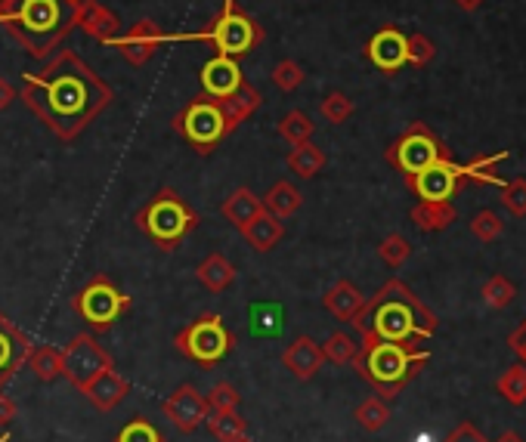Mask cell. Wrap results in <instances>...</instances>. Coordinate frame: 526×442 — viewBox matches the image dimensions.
<instances>
[{"label": "cell", "mask_w": 526, "mask_h": 442, "mask_svg": "<svg viewBox=\"0 0 526 442\" xmlns=\"http://www.w3.org/2000/svg\"><path fill=\"white\" fill-rule=\"evenodd\" d=\"M22 102L59 140H75L112 102V87L72 50H62L41 72H22Z\"/></svg>", "instance_id": "1"}, {"label": "cell", "mask_w": 526, "mask_h": 442, "mask_svg": "<svg viewBox=\"0 0 526 442\" xmlns=\"http://www.w3.org/2000/svg\"><path fill=\"white\" fill-rule=\"evenodd\" d=\"M319 112H322V118H325L328 124H344V121L353 115V102H350V96H344L341 90H335V93H328V96L322 99Z\"/></svg>", "instance_id": "39"}, {"label": "cell", "mask_w": 526, "mask_h": 442, "mask_svg": "<svg viewBox=\"0 0 526 442\" xmlns=\"http://www.w3.org/2000/svg\"><path fill=\"white\" fill-rule=\"evenodd\" d=\"M446 158H449L446 146L437 140L434 130L421 121H415L400 140L387 149V164L397 167L403 177H412V174H418V170L431 167L437 161H446Z\"/></svg>", "instance_id": "9"}, {"label": "cell", "mask_w": 526, "mask_h": 442, "mask_svg": "<svg viewBox=\"0 0 526 442\" xmlns=\"http://www.w3.org/2000/svg\"><path fill=\"white\" fill-rule=\"evenodd\" d=\"M195 279H199L208 291L220 294V291H226L229 285L236 282V266L229 263L223 254H208L199 263V269H195Z\"/></svg>", "instance_id": "24"}, {"label": "cell", "mask_w": 526, "mask_h": 442, "mask_svg": "<svg viewBox=\"0 0 526 442\" xmlns=\"http://www.w3.org/2000/svg\"><path fill=\"white\" fill-rule=\"evenodd\" d=\"M161 412L180 433H192L208 421L211 408H208V399L192 384H180L168 399L161 402Z\"/></svg>", "instance_id": "13"}, {"label": "cell", "mask_w": 526, "mask_h": 442, "mask_svg": "<svg viewBox=\"0 0 526 442\" xmlns=\"http://www.w3.org/2000/svg\"><path fill=\"white\" fill-rule=\"evenodd\" d=\"M285 161L291 167V174H298L301 180H313L325 167V152L310 140V143H301V146H291Z\"/></svg>", "instance_id": "28"}, {"label": "cell", "mask_w": 526, "mask_h": 442, "mask_svg": "<svg viewBox=\"0 0 526 442\" xmlns=\"http://www.w3.org/2000/svg\"><path fill=\"white\" fill-rule=\"evenodd\" d=\"M496 442H523L517 433H502V439H496Z\"/></svg>", "instance_id": "51"}, {"label": "cell", "mask_w": 526, "mask_h": 442, "mask_svg": "<svg viewBox=\"0 0 526 442\" xmlns=\"http://www.w3.org/2000/svg\"><path fill=\"white\" fill-rule=\"evenodd\" d=\"M251 328L263 337H273L282 331V306L279 303H254L248 310Z\"/></svg>", "instance_id": "32"}, {"label": "cell", "mask_w": 526, "mask_h": 442, "mask_svg": "<svg viewBox=\"0 0 526 442\" xmlns=\"http://www.w3.org/2000/svg\"><path fill=\"white\" fill-rule=\"evenodd\" d=\"M137 229L161 251H174L183 238L199 226V214L189 208V201L177 189H158L155 198L137 211Z\"/></svg>", "instance_id": "5"}, {"label": "cell", "mask_w": 526, "mask_h": 442, "mask_svg": "<svg viewBox=\"0 0 526 442\" xmlns=\"http://www.w3.org/2000/svg\"><path fill=\"white\" fill-rule=\"evenodd\" d=\"M13 99H16V87L0 78V112H7L13 106Z\"/></svg>", "instance_id": "49"}, {"label": "cell", "mask_w": 526, "mask_h": 442, "mask_svg": "<svg viewBox=\"0 0 526 442\" xmlns=\"http://www.w3.org/2000/svg\"><path fill=\"white\" fill-rule=\"evenodd\" d=\"M233 442H254V439H251V436L245 433V436H239V439H233Z\"/></svg>", "instance_id": "52"}, {"label": "cell", "mask_w": 526, "mask_h": 442, "mask_svg": "<svg viewBox=\"0 0 526 442\" xmlns=\"http://www.w3.org/2000/svg\"><path fill=\"white\" fill-rule=\"evenodd\" d=\"M217 102H220V112H223L226 133H236V130L263 106V96H260V90H254L251 84H242L236 93H229L226 99H217Z\"/></svg>", "instance_id": "20"}, {"label": "cell", "mask_w": 526, "mask_h": 442, "mask_svg": "<svg viewBox=\"0 0 526 442\" xmlns=\"http://www.w3.org/2000/svg\"><path fill=\"white\" fill-rule=\"evenodd\" d=\"M72 310L93 328V331H109L127 310L130 297L109 279V276H93L72 300Z\"/></svg>", "instance_id": "8"}, {"label": "cell", "mask_w": 526, "mask_h": 442, "mask_svg": "<svg viewBox=\"0 0 526 442\" xmlns=\"http://www.w3.org/2000/svg\"><path fill=\"white\" fill-rule=\"evenodd\" d=\"M205 424L220 442H233V439L245 436V421L236 412H211Z\"/></svg>", "instance_id": "36"}, {"label": "cell", "mask_w": 526, "mask_h": 442, "mask_svg": "<svg viewBox=\"0 0 526 442\" xmlns=\"http://www.w3.org/2000/svg\"><path fill=\"white\" fill-rule=\"evenodd\" d=\"M81 393L93 402V408H100V412H112V408L130 393V384L121 378L115 368H109V371L100 374V378H93Z\"/></svg>", "instance_id": "21"}, {"label": "cell", "mask_w": 526, "mask_h": 442, "mask_svg": "<svg viewBox=\"0 0 526 442\" xmlns=\"http://www.w3.org/2000/svg\"><path fill=\"white\" fill-rule=\"evenodd\" d=\"M508 347L520 356V362L526 365V319L517 325V331H511V337H508Z\"/></svg>", "instance_id": "47"}, {"label": "cell", "mask_w": 526, "mask_h": 442, "mask_svg": "<svg viewBox=\"0 0 526 442\" xmlns=\"http://www.w3.org/2000/svg\"><path fill=\"white\" fill-rule=\"evenodd\" d=\"M72 4H81V0H72Z\"/></svg>", "instance_id": "53"}, {"label": "cell", "mask_w": 526, "mask_h": 442, "mask_svg": "<svg viewBox=\"0 0 526 442\" xmlns=\"http://www.w3.org/2000/svg\"><path fill=\"white\" fill-rule=\"evenodd\" d=\"M28 368L38 374V381L53 384L56 378H62V365H59V350L53 347H35L28 356Z\"/></svg>", "instance_id": "34"}, {"label": "cell", "mask_w": 526, "mask_h": 442, "mask_svg": "<svg viewBox=\"0 0 526 442\" xmlns=\"http://www.w3.org/2000/svg\"><path fill=\"white\" fill-rule=\"evenodd\" d=\"M455 7L465 10V13H474L477 7H483V0H455Z\"/></svg>", "instance_id": "50"}, {"label": "cell", "mask_w": 526, "mask_h": 442, "mask_svg": "<svg viewBox=\"0 0 526 442\" xmlns=\"http://www.w3.org/2000/svg\"><path fill=\"white\" fill-rule=\"evenodd\" d=\"M208 399V408L211 412H236L239 408V402H242V396H239V390L233 387V384H214V390L205 396Z\"/></svg>", "instance_id": "42"}, {"label": "cell", "mask_w": 526, "mask_h": 442, "mask_svg": "<svg viewBox=\"0 0 526 442\" xmlns=\"http://www.w3.org/2000/svg\"><path fill=\"white\" fill-rule=\"evenodd\" d=\"M508 158V152H496V155H480L471 164H462V180H474L483 186H505V180L499 177V164Z\"/></svg>", "instance_id": "29"}, {"label": "cell", "mask_w": 526, "mask_h": 442, "mask_svg": "<svg viewBox=\"0 0 526 442\" xmlns=\"http://www.w3.org/2000/svg\"><path fill=\"white\" fill-rule=\"evenodd\" d=\"M363 303H366V297L359 294V288L353 282H347V279L335 282L332 288L325 291V297H322L325 310L332 313L335 319H341V322H353L356 313L363 310Z\"/></svg>", "instance_id": "22"}, {"label": "cell", "mask_w": 526, "mask_h": 442, "mask_svg": "<svg viewBox=\"0 0 526 442\" xmlns=\"http://www.w3.org/2000/svg\"><path fill=\"white\" fill-rule=\"evenodd\" d=\"M174 130H180L186 140L195 146V152L211 155L217 149V143L226 136V124H223V112L220 102L199 96L192 99L189 106L174 118Z\"/></svg>", "instance_id": "10"}, {"label": "cell", "mask_w": 526, "mask_h": 442, "mask_svg": "<svg viewBox=\"0 0 526 442\" xmlns=\"http://www.w3.org/2000/svg\"><path fill=\"white\" fill-rule=\"evenodd\" d=\"M263 201V211L267 214H273V217H279V220H285V217H291V214H298L301 211V192L294 189L288 180H279L276 186H270V192L260 198Z\"/></svg>", "instance_id": "27"}, {"label": "cell", "mask_w": 526, "mask_h": 442, "mask_svg": "<svg viewBox=\"0 0 526 442\" xmlns=\"http://www.w3.org/2000/svg\"><path fill=\"white\" fill-rule=\"evenodd\" d=\"M282 362H285V368H288L298 381H313V378H316V371L325 365L322 344H316L313 337L304 334V337L291 340V344L285 347Z\"/></svg>", "instance_id": "19"}, {"label": "cell", "mask_w": 526, "mask_h": 442, "mask_svg": "<svg viewBox=\"0 0 526 442\" xmlns=\"http://www.w3.org/2000/svg\"><path fill=\"white\" fill-rule=\"evenodd\" d=\"M199 81H202V96L208 99H226L229 93H236L245 84L239 62L233 56H220V53L202 65Z\"/></svg>", "instance_id": "17"}, {"label": "cell", "mask_w": 526, "mask_h": 442, "mask_svg": "<svg viewBox=\"0 0 526 442\" xmlns=\"http://www.w3.org/2000/svg\"><path fill=\"white\" fill-rule=\"evenodd\" d=\"M502 229H505L502 217H499L496 211H489V208L480 211V214L471 220V232L480 238V242H486V245H489V242H496V238L502 235Z\"/></svg>", "instance_id": "41"}, {"label": "cell", "mask_w": 526, "mask_h": 442, "mask_svg": "<svg viewBox=\"0 0 526 442\" xmlns=\"http://www.w3.org/2000/svg\"><path fill=\"white\" fill-rule=\"evenodd\" d=\"M59 365H62V378L78 390H84L93 378H100L103 371L115 368L112 356L100 347V340L93 334L72 337L69 344L59 350Z\"/></svg>", "instance_id": "11"}, {"label": "cell", "mask_w": 526, "mask_h": 442, "mask_svg": "<svg viewBox=\"0 0 526 442\" xmlns=\"http://www.w3.org/2000/svg\"><path fill=\"white\" fill-rule=\"evenodd\" d=\"M31 350H35L31 337L0 313V393H4V387L16 378V371L28 362Z\"/></svg>", "instance_id": "15"}, {"label": "cell", "mask_w": 526, "mask_h": 442, "mask_svg": "<svg viewBox=\"0 0 526 442\" xmlns=\"http://www.w3.org/2000/svg\"><path fill=\"white\" fill-rule=\"evenodd\" d=\"M313 130H316L313 118H310L307 112H301V109L288 112V115L279 121V133H282V140H285L288 146L310 143V140H313Z\"/></svg>", "instance_id": "30"}, {"label": "cell", "mask_w": 526, "mask_h": 442, "mask_svg": "<svg viewBox=\"0 0 526 442\" xmlns=\"http://www.w3.org/2000/svg\"><path fill=\"white\" fill-rule=\"evenodd\" d=\"M496 390L502 393L505 402L511 405H526V365L517 362L502 371V378L496 381Z\"/></svg>", "instance_id": "31"}, {"label": "cell", "mask_w": 526, "mask_h": 442, "mask_svg": "<svg viewBox=\"0 0 526 442\" xmlns=\"http://www.w3.org/2000/svg\"><path fill=\"white\" fill-rule=\"evenodd\" d=\"M406 50H409V65H415V68H424L427 62L437 56V47H434L431 38H427V34H409Z\"/></svg>", "instance_id": "45"}, {"label": "cell", "mask_w": 526, "mask_h": 442, "mask_svg": "<svg viewBox=\"0 0 526 442\" xmlns=\"http://www.w3.org/2000/svg\"><path fill=\"white\" fill-rule=\"evenodd\" d=\"M517 297V288L511 279L505 276H492L486 285H483V300L492 306V310H505V306H511V300Z\"/></svg>", "instance_id": "37"}, {"label": "cell", "mask_w": 526, "mask_h": 442, "mask_svg": "<svg viewBox=\"0 0 526 442\" xmlns=\"http://www.w3.org/2000/svg\"><path fill=\"white\" fill-rule=\"evenodd\" d=\"M356 353H359V344H356L350 334H344V331H335L322 344V356L328 362H335V365H350L356 359Z\"/></svg>", "instance_id": "35"}, {"label": "cell", "mask_w": 526, "mask_h": 442, "mask_svg": "<svg viewBox=\"0 0 526 442\" xmlns=\"http://www.w3.org/2000/svg\"><path fill=\"white\" fill-rule=\"evenodd\" d=\"M75 7L72 0H0V25L41 59L75 28Z\"/></svg>", "instance_id": "3"}, {"label": "cell", "mask_w": 526, "mask_h": 442, "mask_svg": "<svg viewBox=\"0 0 526 442\" xmlns=\"http://www.w3.org/2000/svg\"><path fill=\"white\" fill-rule=\"evenodd\" d=\"M406 186L418 201H449L458 189L465 186L462 180V164H455L452 158L437 161L431 167L418 170V174L406 177Z\"/></svg>", "instance_id": "12"}, {"label": "cell", "mask_w": 526, "mask_h": 442, "mask_svg": "<svg viewBox=\"0 0 526 442\" xmlns=\"http://www.w3.org/2000/svg\"><path fill=\"white\" fill-rule=\"evenodd\" d=\"M164 44H168V34L161 31L158 22L152 19H140L137 25H130L127 34L112 41V47L130 62V65H146Z\"/></svg>", "instance_id": "14"}, {"label": "cell", "mask_w": 526, "mask_h": 442, "mask_svg": "<svg viewBox=\"0 0 526 442\" xmlns=\"http://www.w3.org/2000/svg\"><path fill=\"white\" fill-rule=\"evenodd\" d=\"M168 41H202V44H211L220 56L239 59L263 41V28L239 10L236 0H226L223 13L208 28L189 31V34H171Z\"/></svg>", "instance_id": "6"}, {"label": "cell", "mask_w": 526, "mask_h": 442, "mask_svg": "<svg viewBox=\"0 0 526 442\" xmlns=\"http://www.w3.org/2000/svg\"><path fill=\"white\" fill-rule=\"evenodd\" d=\"M412 223L421 232H443L455 223V208L449 201H418L412 208Z\"/></svg>", "instance_id": "25"}, {"label": "cell", "mask_w": 526, "mask_h": 442, "mask_svg": "<svg viewBox=\"0 0 526 442\" xmlns=\"http://www.w3.org/2000/svg\"><path fill=\"white\" fill-rule=\"evenodd\" d=\"M427 362H431V353L421 347H403L390 344V340L363 337L359 353L350 365L381 399H393L418 378V371Z\"/></svg>", "instance_id": "4"}, {"label": "cell", "mask_w": 526, "mask_h": 442, "mask_svg": "<svg viewBox=\"0 0 526 442\" xmlns=\"http://www.w3.org/2000/svg\"><path fill=\"white\" fill-rule=\"evenodd\" d=\"M273 84H276L279 90H285V93L298 90V87L304 84V68H301L298 62H294V59L276 62V68H273Z\"/></svg>", "instance_id": "40"}, {"label": "cell", "mask_w": 526, "mask_h": 442, "mask_svg": "<svg viewBox=\"0 0 526 442\" xmlns=\"http://www.w3.org/2000/svg\"><path fill=\"white\" fill-rule=\"evenodd\" d=\"M75 25L100 44H112L121 31V19L100 0H81L75 7Z\"/></svg>", "instance_id": "18"}, {"label": "cell", "mask_w": 526, "mask_h": 442, "mask_svg": "<svg viewBox=\"0 0 526 442\" xmlns=\"http://www.w3.org/2000/svg\"><path fill=\"white\" fill-rule=\"evenodd\" d=\"M409 254H412V245L406 242V238H403L400 232L387 235L384 242L378 245V257H381L390 269H400V266L409 260Z\"/></svg>", "instance_id": "38"}, {"label": "cell", "mask_w": 526, "mask_h": 442, "mask_svg": "<svg viewBox=\"0 0 526 442\" xmlns=\"http://www.w3.org/2000/svg\"><path fill=\"white\" fill-rule=\"evenodd\" d=\"M443 442H489V439H486V436H483V433H480V430H477L471 421H462V424H458V427H455V430H452V433H449Z\"/></svg>", "instance_id": "46"}, {"label": "cell", "mask_w": 526, "mask_h": 442, "mask_svg": "<svg viewBox=\"0 0 526 442\" xmlns=\"http://www.w3.org/2000/svg\"><path fill=\"white\" fill-rule=\"evenodd\" d=\"M118 442H164V436L158 433V427H152V421L134 418L118 433Z\"/></svg>", "instance_id": "44"}, {"label": "cell", "mask_w": 526, "mask_h": 442, "mask_svg": "<svg viewBox=\"0 0 526 442\" xmlns=\"http://www.w3.org/2000/svg\"><path fill=\"white\" fill-rule=\"evenodd\" d=\"M502 204L511 217H526V180L523 177L502 186Z\"/></svg>", "instance_id": "43"}, {"label": "cell", "mask_w": 526, "mask_h": 442, "mask_svg": "<svg viewBox=\"0 0 526 442\" xmlns=\"http://www.w3.org/2000/svg\"><path fill=\"white\" fill-rule=\"evenodd\" d=\"M16 412H19L16 402H13L10 396L0 393V427H10V424L16 421Z\"/></svg>", "instance_id": "48"}, {"label": "cell", "mask_w": 526, "mask_h": 442, "mask_svg": "<svg viewBox=\"0 0 526 442\" xmlns=\"http://www.w3.org/2000/svg\"><path fill=\"white\" fill-rule=\"evenodd\" d=\"M406 44H409V34H403L400 28H393V25H387V28L375 31V38L366 47V56H369V62L375 68H381L384 75H393V72H400L403 65H409Z\"/></svg>", "instance_id": "16"}, {"label": "cell", "mask_w": 526, "mask_h": 442, "mask_svg": "<svg viewBox=\"0 0 526 442\" xmlns=\"http://www.w3.org/2000/svg\"><path fill=\"white\" fill-rule=\"evenodd\" d=\"M353 328L359 331V337L421 347L437 334L440 319L415 297L409 285H403L400 279H390L378 288L372 300L363 303V310L353 319Z\"/></svg>", "instance_id": "2"}, {"label": "cell", "mask_w": 526, "mask_h": 442, "mask_svg": "<svg viewBox=\"0 0 526 442\" xmlns=\"http://www.w3.org/2000/svg\"><path fill=\"white\" fill-rule=\"evenodd\" d=\"M174 347L195 365L214 368L217 362H223L236 347L233 331L226 328V322L217 313H205L195 322H189L186 328H180L174 334Z\"/></svg>", "instance_id": "7"}, {"label": "cell", "mask_w": 526, "mask_h": 442, "mask_svg": "<svg viewBox=\"0 0 526 442\" xmlns=\"http://www.w3.org/2000/svg\"><path fill=\"white\" fill-rule=\"evenodd\" d=\"M242 235H245V242L254 248V251H260V254H267V251H273L282 238H285V226H282V220L279 217H273V214H257L248 226H242Z\"/></svg>", "instance_id": "23"}, {"label": "cell", "mask_w": 526, "mask_h": 442, "mask_svg": "<svg viewBox=\"0 0 526 442\" xmlns=\"http://www.w3.org/2000/svg\"><path fill=\"white\" fill-rule=\"evenodd\" d=\"M387 421H390V408H387V402L381 396H369L363 405L356 408V424L363 430H369V433L384 430Z\"/></svg>", "instance_id": "33"}, {"label": "cell", "mask_w": 526, "mask_h": 442, "mask_svg": "<svg viewBox=\"0 0 526 442\" xmlns=\"http://www.w3.org/2000/svg\"><path fill=\"white\" fill-rule=\"evenodd\" d=\"M223 217L233 223L236 229H242V226H248L257 214H263V201L251 192V189H236L233 195H229L226 201H223Z\"/></svg>", "instance_id": "26"}]
</instances>
